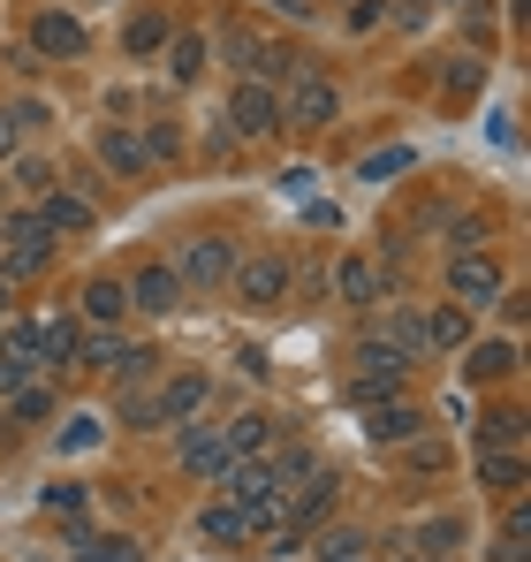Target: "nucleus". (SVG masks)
<instances>
[{
  "mask_svg": "<svg viewBox=\"0 0 531 562\" xmlns=\"http://www.w3.org/2000/svg\"><path fill=\"white\" fill-rule=\"evenodd\" d=\"M403 380H410V358H403L387 335H364V342H357V380H350V403H357V411H372V403L403 395Z\"/></svg>",
  "mask_w": 531,
  "mask_h": 562,
  "instance_id": "f257e3e1",
  "label": "nucleus"
},
{
  "mask_svg": "<svg viewBox=\"0 0 531 562\" xmlns=\"http://www.w3.org/2000/svg\"><path fill=\"white\" fill-rule=\"evenodd\" d=\"M54 267V236L38 228V213H15L8 205V251H0V281H31Z\"/></svg>",
  "mask_w": 531,
  "mask_h": 562,
  "instance_id": "f03ea898",
  "label": "nucleus"
},
{
  "mask_svg": "<svg viewBox=\"0 0 531 562\" xmlns=\"http://www.w3.org/2000/svg\"><path fill=\"white\" fill-rule=\"evenodd\" d=\"M182 289H228V274H236V244L228 236H190L176 259Z\"/></svg>",
  "mask_w": 531,
  "mask_h": 562,
  "instance_id": "7ed1b4c3",
  "label": "nucleus"
},
{
  "mask_svg": "<svg viewBox=\"0 0 531 562\" xmlns=\"http://www.w3.org/2000/svg\"><path fill=\"white\" fill-rule=\"evenodd\" d=\"M281 122L327 130V122H342V92H335L327 77H289V92H281Z\"/></svg>",
  "mask_w": 531,
  "mask_h": 562,
  "instance_id": "20e7f679",
  "label": "nucleus"
},
{
  "mask_svg": "<svg viewBox=\"0 0 531 562\" xmlns=\"http://www.w3.org/2000/svg\"><path fill=\"white\" fill-rule=\"evenodd\" d=\"M448 289H455L463 312H471V304H494V296H501V259H494V251H455V259H448Z\"/></svg>",
  "mask_w": 531,
  "mask_h": 562,
  "instance_id": "39448f33",
  "label": "nucleus"
},
{
  "mask_svg": "<svg viewBox=\"0 0 531 562\" xmlns=\"http://www.w3.org/2000/svg\"><path fill=\"white\" fill-rule=\"evenodd\" d=\"M228 289H236V304L266 312V304H281V296H289V259H236Z\"/></svg>",
  "mask_w": 531,
  "mask_h": 562,
  "instance_id": "423d86ee",
  "label": "nucleus"
},
{
  "mask_svg": "<svg viewBox=\"0 0 531 562\" xmlns=\"http://www.w3.org/2000/svg\"><path fill=\"white\" fill-rule=\"evenodd\" d=\"M228 122H236L244 137H273V130H281V92H273V85H251V77H244V85L228 92Z\"/></svg>",
  "mask_w": 531,
  "mask_h": 562,
  "instance_id": "0eeeda50",
  "label": "nucleus"
},
{
  "mask_svg": "<svg viewBox=\"0 0 531 562\" xmlns=\"http://www.w3.org/2000/svg\"><path fill=\"white\" fill-rule=\"evenodd\" d=\"M31 213H38V228H46V236H91V221H99V213H91V198H77V190H46Z\"/></svg>",
  "mask_w": 531,
  "mask_h": 562,
  "instance_id": "6e6552de",
  "label": "nucleus"
},
{
  "mask_svg": "<svg viewBox=\"0 0 531 562\" xmlns=\"http://www.w3.org/2000/svg\"><path fill=\"white\" fill-rule=\"evenodd\" d=\"M129 304H137V312H176L182 304V274L168 267V259H152L145 274L129 281Z\"/></svg>",
  "mask_w": 531,
  "mask_h": 562,
  "instance_id": "1a4fd4ad",
  "label": "nucleus"
},
{
  "mask_svg": "<svg viewBox=\"0 0 531 562\" xmlns=\"http://www.w3.org/2000/svg\"><path fill=\"white\" fill-rule=\"evenodd\" d=\"M266 449H273V464H266V479H273L281 494H296V486H304V479L319 471V449H312V441H266Z\"/></svg>",
  "mask_w": 531,
  "mask_h": 562,
  "instance_id": "9d476101",
  "label": "nucleus"
},
{
  "mask_svg": "<svg viewBox=\"0 0 531 562\" xmlns=\"http://www.w3.org/2000/svg\"><path fill=\"white\" fill-rule=\"evenodd\" d=\"M84 23L77 15H61V8H46L38 23H31V54H84Z\"/></svg>",
  "mask_w": 531,
  "mask_h": 562,
  "instance_id": "9b49d317",
  "label": "nucleus"
},
{
  "mask_svg": "<svg viewBox=\"0 0 531 562\" xmlns=\"http://www.w3.org/2000/svg\"><path fill=\"white\" fill-rule=\"evenodd\" d=\"M205 395H213L205 373H176L168 387H160V418H168V426H190V418L205 411Z\"/></svg>",
  "mask_w": 531,
  "mask_h": 562,
  "instance_id": "f8f14e48",
  "label": "nucleus"
},
{
  "mask_svg": "<svg viewBox=\"0 0 531 562\" xmlns=\"http://www.w3.org/2000/svg\"><path fill=\"white\" fill-rule=\"evenodd\" d=\"M372 335H387V342H395L410 366L426 358V312H418V304H395V312H380V327H372Z\"/></svg>",
  "mask_w": 531,
  "mask_h": 562,
  "instance_id": "ddd939ff",
  "label": "nucleus"
},
{
  "mask_svg": "<svg viewBox=\"0 0 531 562\" xmlns=\"http://www.w3.org/2000/svg\"><path fill=\"white\" fill-rule=\"evenodd\" d=\"M99 160H106L114 176H137V168H145V137H137L129 122H106V130H99Z\"/></svg>",
  "mask_w": 531,
  "mask_h": 562,
  "instance_id": "4468645a",
  "label": "nucleus"
},
{
  "mask_svg": "<svg viewBox=\"0 0 531 562\" xmlns=\"http://www.w3.org/2000/svg\"><path fill=\"white\" fill-rule=\"evenodd\" d=\"M221 464H228V441H221V426H190V434H182V471L213 479Z\"/></svg>",
  "mask_w": 531,
  "mask_h": 562,
  "instance_id": "2eb2a0df",
  "label": "nucleus"
},
{
  "mask_svg": "<svg viewBox=\"0 0 531 562\" xmlns=\"http://www.w3.org/2000/svg\"><path fill=\"white\" fill-rule=\"evenodd\" d=\"M509 373H517V342H478V350H463V380H471V387L509 380Z\"/></svg>",
  "mask_w": 531,
  "mask_h": 562,
  "instance_id": "dca6fc26",
  "label": "nucleus"
},
{
  "mask_svg": "<svg viewBox=\"0 0 531 562\" xmlns=\"http://www.w3.org/2000/svg\"><path fill=\"white\" fill-rule=\"evenodd\" d=\"M418 426H426V418H418V411H410V403H395V395H387V403H372V411H364V434H372V441H410V434H418Z\"/></svg>",
  "mask_w": 531,
  "mask_h": 562,
  "instance_id": "f3484780",
  "label": "nucleus"
},
{
  "mask_svg": "<svg viewBox=\"0 0 531 562\" xmlns=\"http://www.w3.org/2000/svg\"><path fill=\"white\" fill-rule=\"evenodd\" d=\"M221 441H228V457H259L266 441H273V418H266V411H236V418L221 426Z\"/></svg>",
  "mask_w": 531,
  "mask_h": 562,
  "instance_id": "a211bd4d",
  "label": "nucleus"
},
{
  "mask_svg": "<svg viewBox=\"0 0 531 562\" xmlns=\"http://www.w3.org/2000/svg\"><path fill=\"white\" fill-rule=\"evenodd\" d=\"M335 296H342V304H380V267L350 251V259L335 267Z\"/></svg>",
  "mask_w": 531,
  "mask_h": 562,
  "instance_id": "6ab92c4d",
  "label": "nucleus"
},
{
  "mask_svg": "<svg viewBox=\"0 0 531 562\" xmlns=\"http://www.w3.org/2000/svg\"><path fill=\"white\" fill-rule=\"evenodd\" d=\"M478 486L486 494H517L524 486V457L517 449H478Z\"/></svg>",
  "mask_w": 531,
  "mask_h": 562,
  "instance_id": "aec40b11",
  "label": "nucleus"
},
{
  "mask_svg": "<svg viewBox=\"0 0 531 562\" xmlns=\"http://www.w3.org/2000/svg\"><path fill=\"white\" fill-rule=\"evenodd\" d=\"M244 77H251V85H289V77H304V69H296V54H289V46H251Z\"/></svg>",
  "mask_w": 531,
  "mask_h": 562,
  "instance_id": "412c9836",
  "label": "nucleus"
},
{
  "mask_svg": "<svg viewBox=\"0 0 531 562\" xmlns=\"http://www.w3.org/2000/svg\"><path fill=\"white\" fill-rule=\"evenodd\" d=\"M122 312H129V281H91L84 289V319H99V327H114V319H122Z\"/></svg>",
  "mask_w": 531,
  "mask_h": 562,
  "instance_id": "4be33fe9",
  "label": "nucleus"
},
{
  "mask_svg": "<svg viewBox=\"0 0 531 562\" xmlns=\"http://www.w3.org/2000/svg\"><path fill=\"white\" fill-rule=\"evenodd\" d=\"M197 532H205L213 548H244V540H251V532H244V509H236V502H213V509L197 517Z\"/></svg>",
  "mask_w": 531,
  "mask_h": 562,
  "instance_id": "5701e85b",
  "label": "nucleus"
},
{
  "mask_svg": "<svg viewBox=\"0 0 531 562\" xmlns=\"http://www.w3.org/2000/svg\"><path fill=\"white\" fill-rule=\"evenodd\" d=\"M463 335H471L463 304H441V312H426V350H463Z\"/></svg>",
  "mask_w": 531,
  "mask_h": 562,
  "instance_id": "b1692460",
  "label": "nucleus"
},
{
  "mask_svg": "<svg viewBox=\"0 0 531 562\" xmlns=\"http://www.w3.org/2000/svg\"><path fill=\"white\" fill-rule=\"evenodd\" d=\"M455 548H463V525H455V517H426V525H418V555L455 562Z\"/></svg>",
  "mask_w": 531,
  "mask_h": 562,
  "instance_id": "393cba45",
  "label": "nucleus"
},
{
  "mask_svg": "<svg viewBox=\"0 0 531 562\" xmlns=\"http://www.w3.org/2000/svg\"><path fill=\"white\" fill-rule=\"evenodd\" d=\"M168 69H176V85H190L205 69V38L197 31H168Z\"/></svg>",
  "mask_w": 531,
  "mask_h": 562,
  "instance_id": "a878e982",
  "label": "nucleus"
},
{
  "mask_svg": "<svg viewBox=\"0 0 531 562\" xmlns=\"http://www.w3.org/2000/svg\"><path fill=\"white\" fill-rule=\"evenodd\" d=\"M364 555H372V548H364V532H357V525H335V532L312 548V562H364Z\"/></svg>",
  "mask_w": 531,
  "mask_h": 562,
  "instance_id": "bb28decb",
  "label": "nucleus"
},
{
  "mask_svg": "<svg viewBox=\"0 0 531 562\" xmlns=\"http://www.w3.org/2000/svg\"><path fill=\"white\" fill-rule=\"evenodd\" d=\"M403 168H418V145H387V153H372V160L357 168V183H387V176H403Z\"/></svg>",
  "mask_w": 531,
  "mask_h": 562,
  "instance_id": "cd10ccee",
  "label": "nucleus"
},
{
  "mask_svg": "<svg viewBox=\"0 0 531 562\" xmlns=\"http://www.w3.org/2000/svg\"><path fill=\"white\" fill-rule=\"evenodd\" d=\"M38 358L69 366V358H77V319H38Z\"/></svg>",
  "mask_w": 531,
  "mask_h": 562,
  "instance_id": "c85d7f7f",
  "label": "nucleus"
},
{
  "mask_svg": "<svg viewBox=\"0 0 531 562\" xmlns=\"http://www.w3.org/2000/svg\"><path fill=\"white\" fill-rule=\"evenodd\" d=\"M517 441H524V418L517 411H486L478 418V449H517Z\"/></svg>",
  "mask_w": 531,
  "mask_h": 562,
  "instance_id": "c756f323",
  "label": "nucleus"
},
{
  "mask_svg": "<svg viewBox=\"0 0 531 562\" xmlns=\"http://www.w3.org/2000/svg\"><path fill=\"white\" fill-rule=\"evenodd\" d=\"M478 85H486V61H471V54H455V61H448V77H441V92H448V99H471Z\"/></svg>",
  "mask_w": 531,
  "mask_h": 562,
  "instance_id": "7c9ffc66",
  "label": "nucleus"
},
{
  "mask_svg": "<svg viewBox=\"0 0 531 562\" xmlns=\"http://www.w3.org/2000/svg\"><path fill=\"white\" fill-rule=\"evenodd\" d=\"M31 373H38V350H0V395H15Z\"/></svg>",
  "mask_w": 531,
  "mask_h": 562,
  "instance_id": "2f4dec72",
  "label": "nucleus"
},
{
  "mask_svg": "<svg viewBox=\"0 0 531 562\" xmlns=\"http://www.w3.org/2000/svg\"><path fill=\"white\" fill-rule=\"evenodd\" d=\"M77 555H84V562H145V555H137V540H91V532L77 540Z\"/></svg>",
  "mask_w": 531,
  "mask_h": 562,
  "instance_id": "473e14b6",
  "label": "nucleus"
},
{
  "mask_svg": "<svg viewBox=\"0 0 531 562\" xmlns=\"http://www.w3.org/2000/svg\"><path fill=\"white\" fill-rule=\"evenodd\" d=\"M494 562H524V502H509V525H501V548Z\"/></svg>",
  "mask_w": 531,
  "mask_h": 562,
  "instance_id": "72a5a7b5",
  "label": "nucleus"
},
{
  "mask_svg": "<svg viewBox=\"0 0 531 562\" xmlns=\"http://www.w3.org/2000/svg\"><path fill=\"white\" fill-rule=\"evenodd\" d=\"M160 46H168V23L160 15H137L129 23V54H160Z\"/></svg>",
  "mask_w": 531,
  "mask_h": 562,
  "instance_id": "f704fd0d",
  "label": "nucleus"
},
{
  "mask_svg": "<svg viewBox=\"0 0 531 562\" xmlns=\"http://www.w3.org/2000/svg\"><path fill=\"white\" fill-rule=\"evenodd\" d=\"M403 464L433 479V471H448V449H441V441H410V449H403Z\"/></svg>",
  "mask_w": 531,
  "mask_h": 562,
  "instance_id": "c9c22d12",
  "label": "nucleus"
},
{
  "mask_svg": "<svg viewBox=\"0 0 531 562\" xmlns=\"http://www.w3.org/2000/svg\"><path fill=\"white\" fill-rule=\"evenodd\" d=\"M15 183L31 190V198H46V190L61 183V176H54V160H23V168H15Z\"/></svg>",
  "mask_w": 531,
  "mask_h": 562,
  "instance_id": "e433bc0d",
  "label": "nucleus"
},
{
  "mask_svg": "<svg viewBox=\"0 0 531 562\" xmlns=\"http://www.w3.org/2000/svg\"><path fill=\"white\" fill-rule=\"evenodd\" d=\"M176 153H182V137L168 122H152V130H145V160H176Z\"/></svg>",
  "mask_w": 531,
  "mask_h": 562,
  "instance_id": "4c0bfd02",
  "label": "nucleus"
},
{
  "mask_svg": "<svg viewBox=\"0 0 531 562\" xmlns=\"http://www.w3.org/2000/svg\"><path fill=\"white\" fill-rule=\"evenodd\" d=\"M46 411H54V395H46V387H31V380H23V387H15V418H46Z\"/></svg>",
  "mask_w": 531,
  "mask_h": 562,
  "instance_id": "58836bf2",
  "label": "nucleus"
},
{
  "mask_svg": "<svg viewBox=\"0 0 531 562\" xmlns=\"http://www.w3.org/2000/svg\"><path fill=\"white\" fill-rule=\"evenodd\" d=\"M160 418V395H122V426H152Z\"/></svg>",
  "mask_w": 531,
  "mask_h": 562,
  "instance_id": "ea45409f",
  "label": "nucleus"
},
{
  "mask_svg": "<svg viewBox=\"0 0 531 562\" xmlns=\"http://www.w3.org/2000/svg\"><path fill=\"white\" fill-rule=\"evenodd\" d=\"M251 46H259L251 31H228V38H221V54H228V69H244V61H251Z\"/></svg>",
  "mask_w": 531,
  "mask_h": 562,
  "instance_id": "a19ab883",
  "label": "nucleus"
},
{
  "mask_svg": "<svg viewBox=\"0 0 531 562\" xmlns=\"http://www.w3.org/2000/svg\"><path fill=\"white\" fill-rule=\"evenodd\" d=\"M46 509H69V517H77V509H84V486H46Z\"/></svg>",
  "mask_w": 531,
  "mask_h": 562,
  "instance_id": "79ce46f5",
  "label": "nucleus"
},
{
  "mask_svg": "<svg viewBox=\"0 0 531 562\" xmlns=\"http://www.w3.org/2000/svg\"><path fill=\"white\" fill-rule=\"evenodd\" d=\"M380 15H387V0H357V8H350V31H372Z\"/></svg>",
  "mask_w": 531,
  "mask_h": 562,
  "instance_id": "37998d69",
  "label": "nucleus"
},
{
  "mask_svg": "<svg viewBox=\"0 0 531 562\" xmlns=\"http://www.w3.org/2000/svg\"><path fill=\"white\" fill-rule=\"evenodd\" d=\"M91 441H99V418H77V426L61 434V449H91Z\"/></svg>",
  "mask_w": 531,
  "mask_h": 562,
  "instance_id": "c03bdc74",
  "label": "nucleus"
},
{
  "mask_svg": "<svg viewBox=\"0 0 531 562\" xmlns=\"http://www.w3.org/2000/svg\"><path fill=\"white\" fill-rule=\"evenodd\" d=\"M319 183V176H312V168H281V190H289V198H304V190Z\"/></svg>",
  "mask_w": 531,
  "mask_h": 562,
  "instance_id": "a18cd8bd",
  "label": "nucleus"
},
{
  "mask_svg": "<svg viewBox=\"0 0 531 562\" xmlns=\"http://www.w3.org/2000/svg\"><path fill=\"white\" fill-rule=\"evenodd\" d=\"M426 8H433V0H403V8H395V15H403V23H410V31H418V23H426Z\"/></svg>",
  "mask_w": 531,
  "mask_h": 562,
  "instance_id": "49530a36",
  "label": "nucleus"
},
{
  "mask_svg": "<svg viewBox=\"0 0 531 562\" xmlns=\"http://www.w3.org/2000/svg\"><path fill=\"white\" fill-rule=\"evenodd\" d=\"M15 153V114H0V160Z\"/></svg>",
  "mask_w": 531,
  "mask_h": 562,
  "instance_id": "de8ad7c7",
  "label": "nucleus"
},
{
  "mask_svg": "<svg viewBox=\"0 0 531 562\" xmlns=\"http://www.w3.org/2000/svg\"><path fill=\"white\" fill-rule=\"evenodd\" d=\"M273 8H281V15H296V23L312 15V0H273Z\"/></svg>",
  "mask_w": 531,
  "mask_h": 562,
  "instance_id": "09e8293b",
  "label": "nucleus"
},
{
  "mask_svg": "<svg viewBox=\"0 0 531 562\" xmlns=\"http://www.w3.org/2000/svg\"><path fill=\"white\" fill-rule=\"evenodd\" d=\"M403 562H433V555H403Z\"/></svg>",
  "mask_w": 531,
  "mask_h": 562,
  "instance_id": "8fccbe9b",
  "label": "nucleus"
},
{
  "mask_svg": "<svg viewBox=\"0 0 531 562\" xmlns=\"http://www.w3.org/2000/svg\"><path fill=\"white\" fill-rule=\"evenodd\" d=\"M0 304H8V281H0Z\"/></svg>",
  "mask_w": 531,
  "mask_h": 562,
  "instance_id": "3c124183",
  "label": "nucleus"
}]
</instances>
